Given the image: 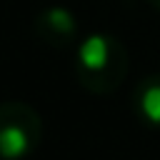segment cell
<instances>
[{
  "label": "cell",
  "instance_id": "3957f363",
  "mask_svg": "<svg viewBox=\"0 0 160 160\" xmlns=\"http://www.w3.org/2000/svg\"><path fill=\"white\" fill-rule=\"evenodd\" d=\"M30 150V138L20 125H5L0 130V155L5 160H18Z\"/></svg>",
  "mask_w": 160,
  "mask_h": 160
},
{
  "label": "cell",
  "instance_id": "7a4b0ae2",
  "mask_svg": "<svg viewBox=\"0 0 160 160\" xmlns=\"http://www.w3.org/2000/svg\"><path fill=\"white\" fill-rule=\"evenodd\" d=\"M38 22L42 28V35L52 32L60 40H65V38H70L75 32V18L65 8H48V10H42L40 18H38Z\"/></svg>",
  "mask_w": 160,
  "mask_h": 160
},
{
  "label": "cell",
  "instance_id": "5b68a950",
  "mask_svg": "<svg viewBox=\"0 0 160 160\" xmlns=\"http://www.w3.org/2000/svg\"><path fill=\"white\" fill-rule=\"evenodd\" d=\"M150 5H152V8H158V10H160V0H150Z\"/></svg>",
  "mask_w": 160,
  "mask_h": 160
},
{
  "label": "cell",
  "instance_id": "277c9868",
  "mask_svg": "<svg viewBox=\"0 0 160 160\" xmlns=\"http://www.w3.org/2000/svg\"><path fill=\"white\" fill-rule=\"evenodd\" d=\"M140 105H142V112H145V118L150 122H160V82L148 85L142 90Z\"/></svg>",
  "mask_w": 160,
  "mask_h": 160
},
{
  "label": "cell",
  "instance_id": "6da1fadb",
  "mask_svg": "<svg viewBox=\"0 0 160 160\" xmlns=\"http://www.w3.org/2000/svg\"><path fill=\"white\" fill-rule=\"evenodd\" d=\"M118 48L112 45V40L108 35H88L78 50V60L82 65V70L88 72H102L110 65V58Z\"/></svg>",
  "mask_w": 160,
  "mask_h": 160
}]
</instances>
